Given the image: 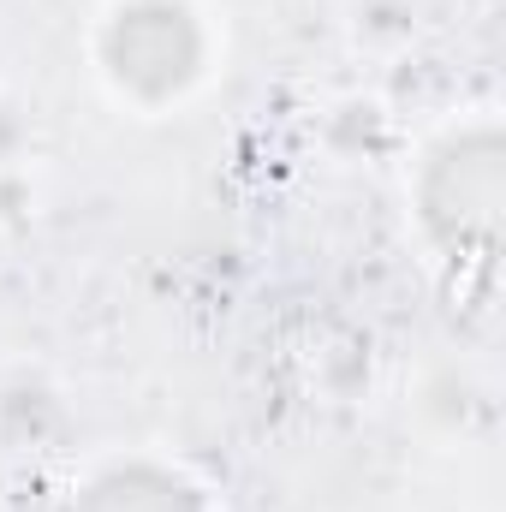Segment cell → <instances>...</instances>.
<instances>
[{
	"label": "cell",
	"mask_w": 506,
	"mask_h": 512,
	"mask_svg": "<svg viewBox=\"0 0 506 512\" xmlns=\"http://www.w3.org/2000/svg\"><path fill=\"white\" fill-rule=\"evenodd\" d=\"M78 512H197V501L161 471H114L78 501Z\"/></svg>",
	"instance_id": "obj_2"
},
{
	"label": "cell",
	"mask_w": 506,
	"mask_h": 512,
	"mask_svg": "<svg viewBox=\"0 0 506 512\" xmlns=\"http://www.w3.org/2000/svg\"><path fill=\"white\" fill-rule=\"evenodd\" d=\"M108 60L143 96H167L197 72V30L179 6L167 0H143L120 12V24L108 30Z\"/></svg>",
	"instance_id": "obj_1"
}]
</instances>
